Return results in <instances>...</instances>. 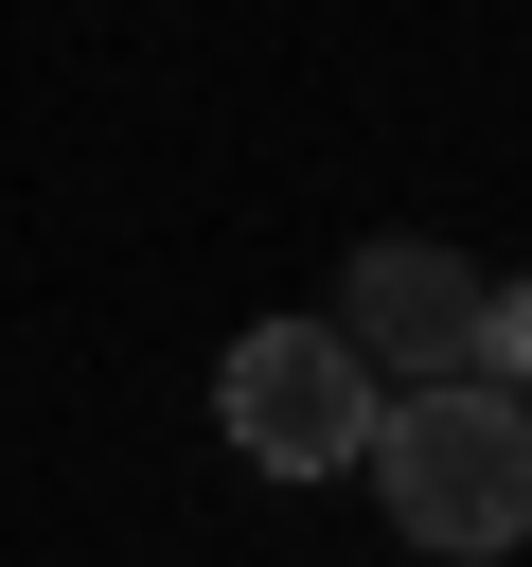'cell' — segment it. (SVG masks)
I'll return each mask as SVG.
<instances>
[{
	"label": "cell",
	"instance_id": "cell-4",
	"mask_svg": "<svg viewBox=\"0 0 532 567\" xmlns=\"http://www.w3.org/2000/svg\"><path fill=\"white\" fill-rule=\"evenodd\" d=\"M479 372L532 390V284H479Z\"/></svg>",
	"mask_w": 532,
	"mask_h": 567
},
{
	"label": "cell",
	"instance_id": "cell-1",
	"mask_svg": "<svg viewBox=\"0 0 532 567\" xmlns=\"http://www.w3.org/2000/svg\"><path fill=\"white\" fill-rule=\"evenodd\" d=\"M355 461H372V496H390V532H408V549H443V567L532 549V390H497V372L390 390Z\"/></svg>",
	"mask_w": 532,
	"mask_h": 567
},
{
	"label": "cell",
	"instance_id": "cell-3",
	"mask_svg": "<svg viewBox=\"0 0 532 567\" xmlns=\"http://www.w3.org/2000/svg\"><path fill=\"white\" fill-rule=\"evenodd\" d=\"M355 372H408V390H443V372H479V266L443 248V230H372L355 266H337V319H319Z\"/></svg>",
	"mask_w": 532,
	"mask_h": 567
},
{
	"label": "cell",
	"instance_id": "cell-2",
	"mask_svg": "<svg viewBox=\"0 0 532 567\" xmlns=\"http://www.w3.org/2000/svg\"><path fill=\"white\" fill-rule=\"evenodd\" d=\"M372 372L319 337V319H248L231 354H213V425L266 461V478H355V443H372Z\"/></svg>",
	"mask_w": 532,
	"mask_h": 567
}]
</instances>
